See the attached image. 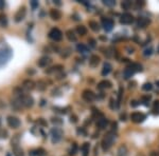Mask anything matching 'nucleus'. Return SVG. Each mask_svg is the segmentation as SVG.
<instances>
[{
  "label": "nucleus",
  "mask_w": 159,
  "mask_h": 156,
  "mask_svg": "<svg viewBox=\"0 0 159 156\" xmlns=\"http://www.w3.org/2000/svg\"><path fill=\"white\" fill-rule=\"evenodd\" d=\"M150 22H151V20L148 18H145V17H140V18H138V20H137V27L143 29V27H148V25L150 24Z\"/></svg>",
  "instance_id": "13"
},
{
  "label": "nucleus",
  "mask_w": 159,
  "mask_h": 156,
  "mask_svg": "<svg viewBox=\"0 0 159 156\" xmlns=\"http://www.w3.org/2000/svg\"><path fill=\"white\" fill-rule=\"evenodd\" d=\"M153 113H154V114H159V100L155 101V103H154Z\"/></svg>",
  "instance_id": "35"
},
{
  "label": "nucleus",
  "mask_w": 159,
  "mask_h": 156,
  "mask_svg": "<svg viewBox=\"0 0 159 156\" xmlns=\"http://www.w3.org/2000/svg\"><path fill=\"white\" fill-rule=\"evenodd\" d=\"M132 6H133V3L130 1H129V0L122 1V3H121V6L123 10H129L130 7H132Z\"/></svg>",
  "instance_id": "30"
},
{
  "label": "nucleus",
  "mask_w": 159,
  "mask_h": 156,
  "mask_svg": "<svg viewBox=\"0 0 159 156\" xmlns=\"http://www.w3.org/2000/svg\"><path fill=\"white\" fill-rule=\"evenodd\" d=\"M141 100H142V102L145 104V106H148V101L151 100V95H144V96H142Z\"/></svg>",
  "instance_id": "36"
},
{
  "label": "nucleus",
  "mask_w": 159,
  "mask_h": 156,
  "mask_svg": "<svg viewBox=\"0 0 159 156\" xmlns=\"http://www.w3.org/2000/svg\"><path fill=\"white\" fill-rule=\"evenodd\" d=\"M25 14H27V10H25V6H21L18 11L16 12V14H15V21L16 22H20L22 21V20L25 19Z\"/></svg>",
  "instance_id": "9"
},
{
  "label": "nucleus",
  "mask_w": 159,
  "mask_h": 156,
  "mask_svg": "<svg viewBox=\"0 0 159 156\" xmlns=\"http://www.w3.org/2000/svg\"><path fill=\"white\" fill-rule=\"evenodd\" d=\"M76 151H78V145H76V144H73L72 147H71L70 151H69V154H70V155H75Z\"/></svg>",
  "instance_id": "34"
},
{
  "label": "nucleus",
  "mask_w": 159,
  "mask_h": 156,
  "mask_svg": "<svg viewBox=\"0 0 159 156\" xmlns=\"http://www.w3.org/2000/svg\"><path fill=\"white\" fill-rule=\"evenodd\" d=\"M3 108H6V103H4L3 100L0 99V109H3Z\"/></svg>",
  "instance_id": "46"
},
{
  "label": "nucleus",
  "mask_w": 159,
  "mask_h": 156,
  "mask_svg": "<svg viewBox=\"0 0 159 156\" xmlns=\"http://www.w3.org/2000/svg\"><path fill=\"white\" fill-rule=\"evenodd\" d=\"M33 154L32 155H35V156H46V151L42 149V148H39V149L33 151Z\"/></svg>",
  "instance_id": "29"
},
{
  "label": "nucleus",
  "mask_w": 159,
  "mask_h": 156,
  "mask_svg": "<svg viewBox=\"0 0 159 156\" xmlns=\"http://www.w3.org/2000/svg\"><path fill=\"white\" fill-rule=\"evenodd\" d=\"M117 156H129V149L125 145H121L118 148L117 151Z\"/></svg>",
  "instance_id": "14"
},
{
  "label": "nucleus",
  "mask_w": 159,
  "mask_h": 156,
  "mask_svg": "<svg viewBox=\"0 0 159 156\" xmlns=\"http://www.w3.org/2000/svg\"><path fill=\"white\" fill-rule=\"evenodd\" d=\"M70 121L71 122H76V121H78V119H76V116H71L70 117Z\"/></svg>",
  "instance_id": "47"
},
{
  "label": "nucleus",
  "mask_w": 159,
  "mask_h": 156,
  "mask_svg": "<svg viewBox=\"0 0 159 156\" xmlns=\"http://www.w3.org/2000/svg\"><path fill=\"white\" fill-rule=\"evenodd\" d=\"M89 149H90V144L89 142H85L82 145L81 150L82 153H83V156H88L89 155Z\"/></svg>",
  "instance_id": "22"
},
{
  "label": "nucleus",
  "mask_w": 159,
  "mask_h": 156,
  "mask_svg": "<svg viewBox=\"0 0 159 156\" xmlns=\"http://www.w3.org/2000/svg\"><path fill=\"white\" fill-rule=\"evenodd\" d=\"M156 84H157V86L159 88V80H158V81H156Z\"/></svg>",
  "instance_id": "51"
},
{
  "label": "nucleus",
  "mask_w": 159,
  "mask_h": 156,
  "mask_svg": "<svg viewBox=\"0 0 159 156\" xmlns=\"http://www.w3.org/2000/svg\"><path fill=\"white\" fill-rule=\"evenodd\" d=\"M152 51H153V50H152V48H147V50L144 51V53H143V54H144L145 56L151 55V54H152Z\"/></svg>",
  "instance_id": "41"
},
{
  "label": "nucleus",
  "mask_w": 159,
  "mask_h": 156,
  "mask_svg": "<svg viewBox=\"0 0 159 156\" xmlns=\"http://www.w3.org/2000/svg\"><path fill=\"white\" fill-rule=\"evenodd\" d=\"M111 69H112V66L109 62H105L103 65V70H102V75L107 76L110 72H111Z\"/></svg>",
  "instance_id": "21"
},
{
  "label": "nucleus",
  "mask_w": 159,
  "mask_h": 156,
  "mask_svg": "<svg viewBox=\"0 0 159 156\" xmlns=\"http://www.w3.org/2000/svg\"><path fill=\"white\" fill-rule=\"evenodd\" d=\"M136 73V70L134 68H133L132 65L130 66H127L126 69L124 70V72H123V75H124V78L125 79H129V78H130L132 77L133 75Z\"/></svg>",
  "instance_id": "15"
},
{
  "label": "nucleus",
  "mask_w": 159,
  "mask_h": 156,
  "mask_svg": "<svg viewBox=\"0 0 159 156\" xmlns=\"http://www.w3.org/2000/svg\"><path fill=\"white\" fill-rule=\"evenodd\" d=\"M76 48H78V51L79 52H81V53H87L88 52V48L86 47L85 44H78V47H76Z\"/></svg>",
  "instance_id": "32"
},
{
  "label": "nucleus",
  "mask_w": 159,
  "mask_h": 156,
  "mask_svg": "<svg viewBox=\"0 0 159 156\" xmlns=\"http://www.w3.org/2000/svg\"><path fill=\"white\" fill-rule=\"evenodd\" d=\"M102 27L106 32H109L114 27V21L110 18H103L102 19Z\"/></svg>",
  "instance_id": "10"
},
{
  "label": "nucleus",
  "mask_w": 159,
  "mask_h": 156,
  "mask_svg": "<svg viewBox=\"0 0 159 156\" xmlns=\"http://www.w3.org/2000/svg\"><path fill=\"white\" fill-rule=\"evenodd\" d=\"M88 42L90 43V45H91L92 48H93V47H96V41H94L93 39H89V40H88Z\"/></svg>",
  "instance_id": "43"
},
{
  "label": "nucleus",
  "mask_w": 159,
  "mask_h": 156,
  "mask_svg": "<svg viewBox=\"0 0 159 156\" xmlns=\"http://www.w3.org/2000/svg\"><path fill=\"white\" fill-rule=\"evenodd\" d=\"M51 136H52V142L53 144H56L63 137V131L61 129H58V128H53L51 130Z\"/></svg>",
  "instance_id": "3"
},
{
  "label": "nucleus",
  "mask_w": 159,
  "mask_h": 156,
  "mask_svg": "<svg viewBox=\"0 0 159 156\" xmlns=\"http://www.w3.org/2000/svg\"><path fill=\"white\" fill-rule=\"evenodd\" d=\"M115 140H116V134L114 132L110 131L108 133H106L103 140H102V149L104 151L109 150L112 147V145H114Z\"/></svg>",
  "instance_id": "1"
},
{
  "label": "nucleus",
  "mask_w": 159,
  "mask_h": 156,
  "mask_svg": "<svg viewBox=\"0 0 159 156\" xmlns=\"http://www.w3.org/2000/svg\"><path fill=\"white\" fill-rule=\"evenodd\" d=\"M7 24V16L3 14H0V27H6Z\"/></svg>",
  "instance_id": "28"
},
{
  "label": "nucleus",
  "mask_w": 159,
  "mask_h": 156,
  "mask_svg": "<svg viewBox=\"0 0 159 156\" xmlns=\"http://www.w3.org/2000/svg\"><path fill=\"white\" fill-rule=\"evenodd\" d=\"M110 108H111L112 110H115V108H118V107L115 104V100H114V98H111L110 99Z\"/></svg>",
  "instance_id": "40"
},
{
  "label": "nucleus",
  "mask_w": 159,
  "mask_h": 156,
  "mask_svg": "<svg viewBox=\"0 0 159 156\" xmlns=\"http://www.w3.org/2000/svg\"><path fill=\"white\" fill-rule=\"evenodd\" d=\"M0 136H1L2 138H7V131H6V130H2V131L0 132Z\"/></svg>",
  "instance_id": "39"
},
{
  "label": "nucleus",
  "mask_w": 159,
  "mask_h": 156,
  "mask_svg": "<svg viewBox=\"0 0 159 156\" xmlns=\"http://www.w3.org/2000/svg\"><path fill=\"white\" fill-rule=\"evenodd\" d=\"M130 104H132L133 107H137L138 106V102L136 101V100H133L132 102H130Z\"/></svg>",
  "instance_id": "49"
},
{
  "label": "nucleus",
  "mask_w": 159,
  "mask_h": 156,
  "mask_svg": "<svg viewBox=\"0 0 159 156\" xmlns=\"http://www.w3.org/2000/svg\"><path fill=\"white\" fill-rule=\"evenodd\" d=\"M37 88H38V90H40V91H45L46 89H47V83H46L43 80L38 81V82H37Z\"/></svg>",
  "instance_id": "31"
},
{
  "label": "nucleus",
  "mask_w": 159,
  "mask_h": 156,
  "mask_svg": "<svg viewBox=\"0 0 159 156\" xmlns=\"http://www.w3.org/2000/svg\"><path fill=\"white\" fill-rule=\"evenodd\" d=\"M12 107L16 110V111H18V110H20L22 107H24V106H22L21 100H20L19 97H16L15 99H13V100H12Z\"/></svg>",
  "instance_id": "19"
},
{
  "label": "nucleus",
  "mask_w": 159,
  "mask_h": 156,
  "mask_svg": "<svg viewBox=\"0 0 159 156\" xmlns=\"http://www.w3.org/2000/svg\"><path fill=\"white\" fill-rule=\"evenodd\" d=\"M0 122H1V121H0Z\"/></svg>",
  "instance_id": "53"
},
{
  "label": "nucleus",
  "mask_w": 159,
  "mask_h": 156,
  "mask_svg": "<svg viewBox=\"0 0 159 156\" xmlns=\"http://www.w3.org/2000/svg\"><path fill=\"white\" fill-rule=\"evenodd\" d=\"M35 86H36V84H35V82L33 80H31V79H27V80H25L24 83H22V88L27 91H32L33 89H35Z\"/></svg>",
  "instance_id": "12"
},
{
  "label": "nucleus",
  "mask_w": 159,
  "mask_h": 156,
  "mask_svg": "<svg viewBox=\"0 0 159 156\" xmlns=\"http://www.w3.org/2000/svg\"><path fill=\"white\" fill-rule=\"evenodd\" d=\"M89 27L93 32H98L100 30V25L97 21H89Z\"/></svg>",
  "instance_id": "27"
},
{
  "label": "nucleus",
  "mask_w": 159,
  "mask_h": 156,
  "mask_svg": "<svg viewBox=\"0 0 159 156\" xmlns=\"http://www.w3.org/2000/svg\"><path fill=\"white\" fill-rule=\"evenodd\" d=\"M51 62H52V59H51L50 57H48V56H43V57H40L39 59H38L37 65L38 66H40V68H46V66L49 65Z\"/></svg>",
  "instance_id": "11"
},
{
  "label": "nucleus",
  "mask_w": 159,
  "mask_h": 156,
  "mask_svg": "<svg viewBox=\"0 0 159 156\" xmlns=\"http://www.w3.org/2000/svg\"><path fill=\"white\" fill-rule=\"evenodd\" d=\"M38 122H39V124H42L43 126H47V122H46L43 118H39V119H38Z\"/></svg>",
  "instance_id": "44"
},
{
  "label": "nucleus",
  "mask_w": 159,
  "mask_h": 156,
  "mask_svg": "<svg viewBox=\"0 0 159 156\" xmlns=\"http://www.w3.org/2000/svg\"><path fill=\"white\" fill-rule=\"evenodd\" d=\"M31 6H32L33 9H35L36 6H38V2H36L35 0H33V1H31Z\"/></svg>",
  "instance_id": "42"
},
{
  "label": "nucleus",
  "mask_w": 159,
  "mask_h": 156,
  "mask_svg": "<svg viewBox=\"0 0 159 156\" xmlns=\"http://www.w3.org/2000/svg\"><path fill=\"white\" fill-rule=\"evenodd\" d=\"M4 7V1H2V0H0V10H2Z\"/></svg>",
  "instance_id": "48"
},
{
  "label": "nucleus",
  "mask_w": 159,
  "mask_h": 156,
  "mask_svg": "<svg viewBox=\"0 0 159 156\" xmlns=\"http://www.w3.org/2000/svg\"><path fill=\"white\" fill-rule=\"evenodd\" d=\"M136 156H144V154H143V153H138Z\"/></svg>",
  "instance_id": "50"
},
{
  "label": "nucleus",
  "mask_w": 159,
  "mask_h": 156,
  "mask_svg": "<svg viewBox=\"0 0 159 156\" xmlns=\"http://www.w3.org/2000/svg\"><path fill=\"white\" fill-rule=\"evenodd\" d=\"M19 98H20V100H21L22 106L25 107V108H31V107L34 104V100H33V98L30 95L24 94V95H21Z\"/></svg>",
  "instance_id": "4"
},
{
  "label": "nucleus",
  "mask_w": 159,
  "mask_h": 156,
  "mask_svg": "<svg viewBox=\"0 0 159 156\" xmlns=\"http://www.w3.org/2000/svg\"><path fill=\"white\" fill-rule=\"evenodd\" d=\"M66 37L68 38L69 41H76V36L74 35V32L72 30H68L67 32H66Z\"/></svg>",
  "instance_id": "25"
},
{
  "label": "nucleus",
  "mask_w": 159,
  "mask_h": 156,
  "mask_svg": "<svg viewBox=\"0 0 159 156\" xmlns=\"http://www.w3.org/2000/svg\"><path fill=\"white\" fill-rule=\"evenodd\" d=\"M50 17L53 20H60L61 18V11H58V10L53 9L50 11Z\"/></svg>",
  "instance_id": "18"
},
{
  "label": "nucleus",
  "mask_w": 159,
  "mask_h": 156,
  "mask_svg": "<svg viewBox=\"0 0 159 156\" xmlns=\"http://www.w3.org/2000/svg\"><path fill=\"white\" fill-rule=\"evenodd\" d=\"M82 97H83L84 100H86L87 102L94 101V100H96V98H97L96 94H94L91 90H84L83 94H82Z\"/></svg>",
  "instance_id": "6"
},
{
  "label": "nucleus",
  "mask_w": 159,
  "mask_h": 156,
  "mask_svg": "<svg viewBox=\"0 0 159 156\" xmlns=\"http://www.w3.org/2000/svg\"><path fill=\"white\" fill-rule=\"evenodd\" d=\"M145 115L143 113H140V112H134V113H132L130 115V120H132L133 122H135V124H140V122L144 121L145 119Z\"/></svg>",
  "instance_id": "5"
},
{
  "label": "nucleus",
  "mask_w": 159,
  "mask_h": 156,
  "mask_svg": "<svg viewBox=\"0 0 159 156\" xmlns=\"http://www.w3.org/2000/svg\"><path fill=\"white\" fill-rule=\"evenodd\" d=\"M150 156H159V152H157V151H153V152L150 153Z\"/></svg>",
  "instance_id": "45"
},
{
  "label": "nucleus",
  "mask_w": 159,
  "mask_h": 156,
  "mask_svg": "<svg viewBox=\"0 0 159 156\" xmlns=\"http://www.w3.org/2000/svg\"><path fill=\"white\" fill-rule=\"evenodd\" d=\"M158 53H159V47H158Z\"/></svg>",
  "instance_id": "52"
},
{
  "label": "nucleus",
  "mask_w": 159,
  "mask_h": 156,
  "mask_svg": "<svg viewBox=\"0 0 159 156\" xmlns=\"http://www.w3.org/2000/svg\"><path fill=\"white\" fill-rule=\"evenodd\" d=\"M49 37L52 40H54V41H61V38H63V33L57 27H53L49 32Z\"/></svg>",
  "instance_id": "2"
},
{
  "label": "nucleus",
  "mask_w": 159,
  "mask_h": 156,
  "mask_svg": "<svg viewBox=\"0 0 159 156\" xmlns=\"http://www.w3.org/2000/svg\"><path fill=\"white\" fill-rule=\"evenodd\" d=\"M103 3L107 6H116V1H115V0H103Z\"/></svg>",
  "instance_id": "33"
},
{
  "label": "nucleus",
  "mask_w": 159,
  "mask_h": 156,
  "mask_svg": "<svg viewBox=\"0 0 159 156\" xmlns=\"http://www.w3.org/2000/svg\"><path fill=\"white\" fill-rule=\"evenodd\" d=\"M51 121H52V124H54L55 126L56 124H63V120L61 118H58V117H53L52 119H51Z\"/></svg>",
  "instance_id": "38"
},
{
  "label": "nucleus",
  "mask_w": 159,
  "mask_h": 156,
  "mask_svg": "<svg viewBox=\"0 0 159 156\" xmlns=\"http://www.w3.org/2000/svg\"><path fill=\"white\" fill-rule=\"evenodd\" d=\"M100 57L98 55H92L90 58H89V65L91 66V68H97L98 65L100 63Z\"/></svg>",
  "instance_id": "16"
},
{
  "label": "nucleus",
  "mask_w": 159,
  "mask_h": 156,
  "mask_svg": "<svg viewBox=\"0 0 159 156\" xmlns=\"http://www.w3.org/2000/svg\"><path fill=\"white\" fill-rule=\"evenodd\" d=\"M142 89L144 91H151L153 89V86H152V83H150V82H147V83H144L142 86Z\"/></svg>",
  "instance_id": "37"
},
{
  "label": "nucleus",
  "mask_w": 159,
  "mask_h": 156,
  "mask_svg": "<svg viewBox=\"0 0 159 156\" xmlns=\"http://www.w3.org/2000/svg\"><path fill=\"white\" fill-rule=\"evenodd\" d=\"M61 70H63V65H55V66H52V68L48 69L47 71H46V73L48 74H51V73H57V72H61Z\"/></svg>",
  "instance_id": "23"
},
{
  "label": "nucleus",
  "mask_w": 159,
  "mask_h": 156,
  "mask_svg": "<svg viewBox=\"0 0 159 156\" xmlns=\"http://www.w3.org/2000/svg\"><path fill=\"white\" fill-rule=\"evenodd\" d=\"M75 31H76V33H78V35H81V36H85L87 34V29L84 25H78Z\"/></svg>",
  "instance_id": "24"
},
{
  "label": "nucleus",
  "mask_w": 159,
  "mask_h": 156,
  "mask_svg": "<svg viewBox=\"0 0 159 156\" xmlns=\"http://www.w3.org/2000/svg\"><path fill=\"white\" fill-rule=\"evenodd\" d=\"M13 153H14V156H25V153L22 151L21 148L19 147H15L13 148Z\"/></svg>",
  "instance_id": "26"
},
{
  "label": "nucleus",
  "mask_w": 159,
  "mask_h": 156,
  "mask_svg": "<svg viewBox=\"0 0 159 156\" xmlns=\"http://www.w3.org/2000/svg\"><path fill=\"white\" fill-rule=\"evenodd\" d=\"M120 22L121 24H130L134 22V16L129 13H124V14L121 15L120 17Z\"/></svg>",
  "instance_id": "7"
},
{
  "label": "nucleus",
  "mask_w": 159,
  "mask_h": 156,
  "mask_svg": "<svg viewBox=\"0 0 159 156\" xmlns=\"http://www.w3.org/2000/svg\"><path fill=\"white\" fill-rule=\"evenodd\" d=\"M7 121L9 127L13 128V129H17V128H19V126H20V120L17 118L16 116H9L7 119Z\"/></svg>",
  "instance_id": "8"
},
{
  "label": "nucleus",
  "mask_w": 159,
  "mask_h": 156,
  "mask_svg": "<svg viewBox=\"0 0 159 156\" xmlns=\"http://www.w3.org/2000/svg\"><path fill=\"white\" fill-rule=\"evenodd\" d=\"M110 88H111V82L108 80H102L98 84L99 90H106V89H110Z\"/></svg>",
  "instance_id": "17"
},
{
  "label": "nucleus",
  "mask_w": 159,
  "mask_h": 156,
  "mask_svg": "<svg viewBox=\"0 0 159 156\" xmlns=\"http://www.w3.org/2000/svg\"><path fill=\"white\" fill-rule=\"evenodd\" d=\"M108 122H109L108 119H106V118H104V117H102V118H100L98 121H97V126H98L99 129L103 130V129H105V128L107 127Z\"/></svg>",
  "instance_id": "20"
}]
</instances>
